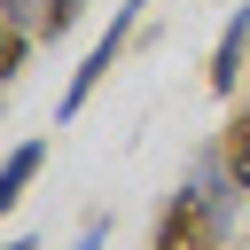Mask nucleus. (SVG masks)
<instances>
[{
  "mask_svg": "<svg viewBox=\"0 0 250 250\" xmlns=\"http://www.w3.org/2000/svg\"><path fill=\"white\" fill-rule=\"evenodd\" d=\"M227 227H234V211L188 180V188H172V195H164L148 250H219V242H227Z\"/></svg>",
  "mask_w": 250,
  "mask_h": 250,
  "instance_id": "1",
  "label": "nucleus"
},
{
  "mask_svg": "<svg viewBox=\"0 0 250 250\" xmlns=\"http://www.w3.org/2000/svg\"><path fill=\"white\" fill-rule=\"evenodd\" d=\"M125 31H133V8H117V23H109V31H102V39L86 47V62L70 70V86H62V102H55V117H62V125H70V117L86 109V94H94V86H102V70L117 62V47H125Z\"/></svg>",
  "mask_w": 250,
  "mask_h": 250,
  "instance_id": "2",
  "label": "nucleus"
},
{
  "mask_svg": "<svg viewBox=\"0 0 250 250\" xmlns=\"http://www.w3.org/2000/svg\"><path fill=\"white\" fill-rule=\"evenodd\" d=\"M242 47H250V8H234L227 31H219V47H211V94H234V78H242Z\"/></svg>",
  "mask_w": 250,
  "mask_h": 250,
  "instance_id": "3",
  "label": "nucleus"
},
{
  "mask_svg": "<svg viewBox=\"0 0 250 250\" xmlns=\"http://www.w3.org/2000/svg\"><path fill=\"white\" fill-rule=\"evenodd\" d=\"M39 164H47V141H16V148L0 156V211H8L31 180H39Z\"/></svg>",
  "mask_w": 250,
  "mask_h": 250,
  "instance_id": "4",
  "label": "nucleus"
},
{
  "mask_svg": "<svg viewBox=\"0 0 250 250\" xmlns=\"http://www.w3.org/2000/svg\"><path fill=\"white\" fill-rule=\"evenodd\" d=\"M219 141H227V164H234V180H242V195H250V102L219 125Z\"/></svg>",
  "mask_w": 250,
  "mask_h": 250,
  "instance_id": "5",
  "label": "nucleus"
},
{
  "mask_svg": "<svg viewBox=\"0 0 250 250\" xmlns=\"http://www.w3.org/2000/svg\"><path fill=\"white\" fill-rule=\"evenodd\" d=\"M78 8H86V0H47V8H39V39H62V31L78 23Z\"/></svg>",
  "mask_w": 250,
  "mask_h": 250,
  "instance_id": "6",
  "label": "nucleus"
},
{
  "mask_svg": "<svg viewBox=\"0 0 250 250\" xmlns=\"http://www.w3.org/2000/svg\"><path fill=\"white\" fill-rule=\"evenodd\" d=\"M102 242H109V211H94V219L78 227V242H70V250H102Z\"/></svg>",
  "mask_w": 250,
  "mask_h": 250,
  "instance_id": "7",
  "label": "nucleus"
},
{
  "mask_svg": "<svg viewBox=\"0 0 250 250\" xmlns=\"http://www.w3.org/2000/svg\"><path fill=\"white\" fill-rule=\"evenodd\" d=\"M8 250H31V234H8Z\"/></svg>",
  "mask_w": 250,
  "mask_h": 250,
  "instance_id": "8",
  "label": "nucleus"
},
{
  "mask_svg": "<svg viewBox=\"0 0 250 250\" xmlns=\"http://www.w3.org/2000/svg\"><path fill=\"white\" fill-rule=\"evenodd\" d=\"M125 8H148V0H125Z\"/></svg>",
  "mask_w": 250,
  "mask_h": 250,
  "instance_id": "9",
  "label": "nucleus"
}]
</instances>
